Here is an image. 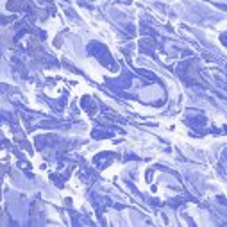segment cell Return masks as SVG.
<instances>
[{
    "label": "cell",
    "mask_w": 227,
    "mask_h": 227,
    "mask_svg": "<svg viewBox=\"0 0 227 227\" xmlns=\"http://www.w3.org/2000/svg\"><path fill=\"white\" fill-rule=\"evenodd\" d=\"M31 7V0H9L7 9L9 11H25Z\"/></svg>",
    "instance_id": "obj_1"
},
{
    "label": "cell",
    "mask_w": 227,
    "mask_h": 227,
    "mask_svg": "<svg viewBox=\"0 0 227 227\" xmlns=\"http://www.w3.org/2000/svg\"><path fill=\"white\" fill-rule=\"evenodd\" d=\"M222 41H224V43H227V36H222Z\"/></svg>",
    "instance_id": "obj_2"
}]
</instances>
